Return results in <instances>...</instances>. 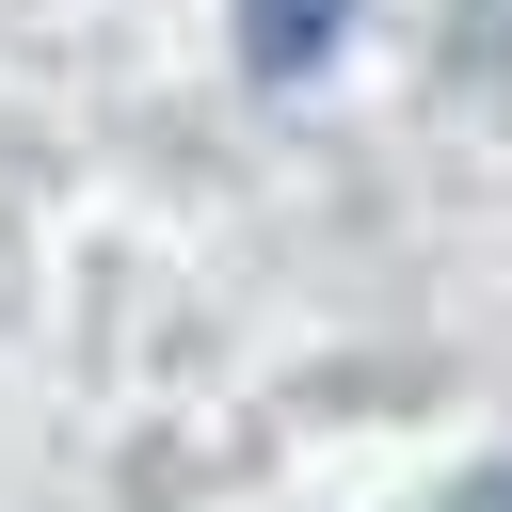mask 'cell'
<instances>
[{
    "label": "cell",
    "instance_id": "3",
    "mask_svg": "<svg viewBox=\"0 0 512 512\" xmlns=\"http://www.w3.org/2000/svg\"><path fill=\"white\" fill-rule=\"evenodd\" d=\"M464 16H480V48H512V0H464Z\"/></svg>",
    "mask_w": 512,
    "mask_h": 512
},
{
    "label": "cell",
    "instance_id": "1",
    "mask_svg": "<svg viewBox=\"0 0 512 512\" xmlns=\"http://www.w3.org/2000/svg\"><path fill=\"white\" fill-rule=\"evenodd\" d=\"M336 16H352V0H240V48H256V80H304V64L336 48Z\"/></svg>",
    "mask_w": 512,
    "mask_h": 512
},
{
    "label": "cell",
    "instance_id": "2",
    "mask_svg": "<svg viewBox=\"0 0 512 512\" xmlns=\"http://www.w3.org/2000/svg\"><path fill=\"white\" fill-rule=\"evenodd\" d=\"M448 512H512V464H480V480H464V496H448Z\"/></svg>",
    "mask_w": 512,
    "mask_h": 512
}]
</instances>
